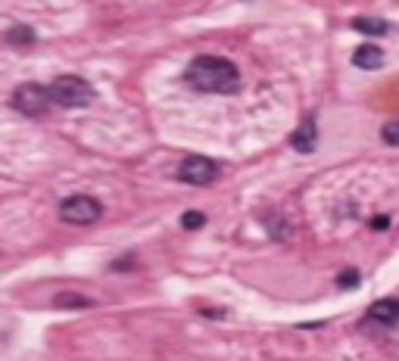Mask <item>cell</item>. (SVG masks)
Segmentation results:
<instances>
[{
    "label": "cell",
    "instance_id": "obj_1",
    "mask_svg": "<svg viewBox=\"0 0 399 361\" xmlns=\"http://www.w3.org/2000/svg\"><path fill=\"white\" fill-rule=\"evenodd\" d=\"M184 81L200 93H234L241 88V72L224 56H197L187 66Z\"/></svg>",
    "mask_w": 399,
    "mask_h": 361
},
{
    "label": "cell",
    "instance_id": "obj_2",
    "mask_svg": "<svg viewBox=\"0 0 399 361\" xmlns=\"http://www.w3.org/2000/svg\"><path fill=\"white\" fill-rule=\"evenodd\" d=\"M50 97L56 106H66V110H82L94 100V91L84 78L78 75H60L50 81Z\"/></svg>",
    "mask_w": 399,
    "mask_h": 361
},
{
    "label": "cell",
    "instance_id": "obj_3",
    "mask_svg": "<svg viewBox=\"0 0 399 361\" xmlns=\"http://www.w3.org/2000/svg\"><path fill=\"white\" fill-rule=\"evenodd\" d=\"M103 215V206H100V199L88 197V193H75V197H66L60 203V218L66 221V225H94V221Z\"/></svg>",
    "mask_w": 399,
    "mask_h": 361
},
{
    "label": "cell",
    "instance_id": "obj_4",
    "mask_svg": "<svg viewBox=\"0 0 399 361\" xmlns=\"http://www.w3.org/2000/svg\"><path fill=\"white\" fill-rule=\"evenodd\" d=\"M53 103V97H50V88H44V84H19L16 91H13L10 97V106L16 112L23 115H44L47 106Z\"/></svg>",
    "mask_w": 399,
    "mask_h": 361
},
{
    "label": "cell",
    "instance_id": "obj_5",
    "mask_svg": "<svg viewBox=\"0 0 399 361\" xmlns=\"http://www.w3.org/2000/svg\"><path fill=\"white\" fill-rule=\"evenodd\" d=\"M178 178L184 184H194V187H206L219 178V165L213 162L209 156H187L178 169Z\"/></svg>",
    "mask_w": 399,
    "mask_h": 361
},
{
    "label": "cell",
    "instance_id": "obj_6",
    "mask_svg": "<svg viewBox=\"0 0 399 361\" xmlns=\"http://www.w3.org/2000/svg\"><path fill=\"white\" fill-rule=\"evenodd\" d=\"M290 147H293L296 153H312V150L318 147V125H315V115H306V119L300 122V128H296L293 137H290Z\"/></svg>",
    "mask_w": 399,
    "mask_h": 361
},
{
    "label": "cell",
    "instance_id": "obj_7",
    "mask_svg": "<svg viewBox=\"0 0 399 361\" xmlns=\"http://www.w3.org/2000/svg\"><path fill=\"white\" fill-rule=\"evenodd\" d=\"M368 317L374 324H384V327H393L399 324V299H377L372 308H368Z\"/></svg>",
    "mask_w": 399,
    "mask_h": 361
},
{
    "label": "cell",
    "instance_id": "obj_8",
    "mask_svg": "<svg viewBox=\"0 0 399 361\" xmlns=\"http://www.w3.org/2000/svg\"><path fill=\"white\" fill-rule=\"evenodd\" d=\"M353 63H355L359 69H365V72L381 69V66H384V50L374 47V44H359V47L353 50Z\"/></svg>",
    "mask_w": 399,
    "mask_h": 361
},
{
    "label": "cell",
    "instance_id": "obj_9",
    "mask_svg": "<svg viewBox=\"0 0 399 361\" xmlns=\"http://www.w3.org/2000/svg\"><path fill=\"white\" fill-rule=\"evenodd\" d=\"M353 32H362V34H372V38H381V34L390 32V25L384 19H374V16H355L353 19Z\"/></svg>",
    "mask_w": 399,
    "mask_h": 361
},
{
    "label": "cell",
    "instance_id": "obj_10",
    "mask_svg": "<svg viewBox=\"0 0 399 361\" xmlns=\"http://www.w3.org/2000/svg\"><path fill=\"white\" fill-rule=\"evenodd\" d=\"M53 306L56 308H91L94 299H88V296H82V293H56Z\"/></svg>",
    "mask_w": 399,
    "mask_h": 361
},
{
    "label": "cell",
    "instance_id": "obj_11",
    "mask_svg": "<svg viewBox=\"0 0 399 361\" xmlns=\"http://www.w3.org/2000/svg\"><path fill=\"white\" fill-rule=\"evenodd\" d=\"M6 41H10L13 47H32L34 44V32L28 25H13L10 32H6Z\"/></svg>",
    "mask_w": 399,
    "mask_h": 361
},
{
    "label": "cell",
    "instance_id": "obj_12",
    "mask_svg": "<svg viewBox=\"0 0 399 361\" xmlns=\"http://www.w3.org/2000/svg\"><path fill=\"white\" fill-rule=\"evenodd\" d=\"M203 225H206V215L203 212H184L181 215V228L184 230H200Z\"/></svg>",
    "mask_w": 399,
    "mask_h": 361
},
{
    "label": "cell",
    "instance_id": "obj_13",
    "mask_svg": "<svg viewBox=\"0 0 399 361\" xmlns=\"http://www.w3.org/2000/svg\"><path fill=\"white\" fill-rule=\"evenodd\" d=\"M381 137H384V143H390V147H399V122H387Z\"/></svg>",
    "mask_w": 399,
    "mask_h": 361
},
{
    "label": "cell",
    "instance_id": "obj_14",
    "mask_svg": "<svg viewBox=\"0 0 399 361\" xmlns=\"http://www.w3.org/2000/svg\"><path fill=\"white\" fill-rule=\"evenodd\" d=\"M340 287H359V271H343L340 274Z\"/></svg>",
    "mask_w": 399,
    "mask_h": 361
},
{
    "label": "cell",
    "instance_id": "obj_15",
    "mask_svg": "<svg viewBox=\"0 0 399 361\" xmlns=\"http://www.w3.org/2000/svg\"><path fill=\"white\" fill-rule=\"evenodd\" d=\"M387 225H390V218H387V215H377V218H372V230H384Z\"/></svg>",
    "mask_w": 399,
    "mask_h": 361
}]
</instances>
